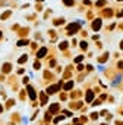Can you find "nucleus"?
<instances>
[{
	"label": "nucleus",
	"mask_w": 123,
	"mask_h": 125,
	"mask_svg": "<svg viewBox=\"0 0 123 125\" xmlns=\"http://www.w3.org/2000/svg\"><path fill=\"white\" fill-rule=\"evenodd\" d=\"M120 49H123V41H122V46H120Z\"/></svg>",
	"instance_id": "obj_4"
},
{
	"label": "nucleus",
	"mask_w": 123,
	"mask_h": 125,
	"mask_svg": "<svg viewBox=\"0 0 123 125\" xmlns=\"http://www.w3.org/2000/svg\"><path fill=\"white\" fill-rule=\"evenodd\" d=\"M119 68H123V62H120V63H119Z\"/></svg>",
	"instance_id": "obj_2"
},
{
	"label": "nucleus",
	"mask_w": 123,
	"mask_h": 125,
	"mask_svg": "<svg viewBox=\"0 0 123 125\" xmlns=\"http://www.w3.org/2000/svg\"><path fill=\"white\" fill-rule=\"evenodd\" d=\"M92 27H94V30H98V28H100V27H101V21H100V19H98V21H95V22H94V25H92Z\"/></svg>",
	"instance_id": "obj_1"
},
{
	"label": "nucleus",
	"mask_w": 123,
	"mask_h": 125,
	"mask_svg": "<svg viewBox=\"0 0 123 125\" xmlns=\"http://www.w3.org/2000/svg\"><path fill=\"white\" fill-rule=\"evenodd\" d=\"M116 124H117V125H123V122H120V121H117Z\"/></svg>",
	"instance_id": "obj_3"
},
{
	"label": "nucleus",
	"mask_w": 123,
	"mask_h": 125,
	"mask_svg": "<svg viewBox=\"0 0 123 125\" xmlns=\"http://www.w3.org/2000/svg\"><path fill=\"white\" fill-rule=\"evenodd\" d=\"M120 2H123V0H120Z\"/></svg>",
	"instance_id": "obj_5"
},
{
	"label": "nucleus",
	"mask_w": 123,
	"mask_h": 125,
	"mask_svg": "<svg viewBox=\"0 0 123 125\" xmlns=\"http://www.w3.org/2000/svg\"><path fill=\"white\" fill-rule=\"evenodd\" d=\"M104 125H105V124H104Z\"/></svg>",
	"instance_id": "obj_6"
}]
</instances>
